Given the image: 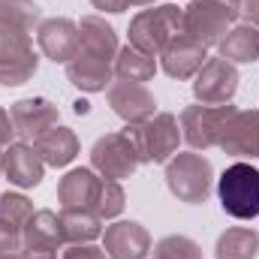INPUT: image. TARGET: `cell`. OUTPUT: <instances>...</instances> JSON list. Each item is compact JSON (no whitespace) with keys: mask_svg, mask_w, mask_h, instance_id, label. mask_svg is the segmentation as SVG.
<instances>
[{"mask_svg":"<svg viewBox=\"0 0 259 259\" xmlns=\"http://www.w3.org/2000/svg\"><path fill=\"white\" fill-rule=\"evenodd\" d=\"M181 33H184V9H178L175 3L142 9L130 21V46L151 55V58H157Z\"/></svg>","mask_w":259,"mask_h":259,"instance_id":"6da1fadb","label":"cell"},{"mask_svg":"<svg viewBox=\"0 0 259 259\" xmlns=\"http://www.w3.org/2000/svg\"><path fill=\"white\" fill-rule=\"evenodd\" d=\"M241 15V0H190L184 9V33L196 42L220 46V39L232 30Z\"/></svg>","mask_w":259,"mask_h":259,"instance_id":"7a4b0ae2","label":"cell"},{"mask_svg":"<svg viewBox=\"0 0 259 259\" xmlns=\"http://www.w3.org/2000/svg\"><path fill=\"white\" fill-rule=\"evenodd\" d=\"M124 133L133 142L142 163H169L172 154L178 151V142H181V124L169 112L154 115L142 124H127Z\"/></svg>","mask_w":259,"mask_h":259,"instance_id":"3957f363","label":"cell"},{"mask_svg":"<svg viewBox=\"0 0 259 259\" xmlns=\"http://www.w3.org/2000/svg\"><path fill=\"white\" fill-rule=\"evenodd\" d=\"M220 205L235 220H253L259 217V169L250 163H232L217 184Z\"/></svg>","mask_w":259,"mask_h":259,"instance_id":"277c9868","label":"cell"},{"mask_svg":"<svg viewBox=\"0 0 259 259\" xmlns=\"http://www.w3.org/2000/svg\"><path fill=\"white\" fill-rule=\"evenodd\" d=\"M211 163L202 154H175L166 166V184L172 196L187 205H202L211 193Z\"/></svg>","mask_w":259,"mask_h":259,"instance_id":"5b68a950","label":"cell"},{"mask_svg":"<svg viewBox=\"0 0 259 259\" xmlns=\"http://www.w3.org/2000/svg\"><path fill=\"white\" fill-rule=\"evenodd\" d=\"M235 115V106H190L181 112V136L187 139L190 148H217L223 139V130L229 118Z\"/></svg>","mask_w":259,"mask_h":259,"instance_id":"8992f818","label":"cell"},{"mask_svg":"<svg viewBox=\"0 0 259 259\" xmlns=\"http://www.w3.org/2000/svg\"><path fill=\"white\" fill-rule=\"evenodd\" d=\"M91 163L103 178H112V181L130 178L142 166L127 133H109V136L97 139V145L91 148Z\"/></svg>","mask_w":259,"mask_h":259,"instance_id":"52a82bcc","label":"cell"},{"mask_svg":"<svg viewBox=\"0 0 259 259\" xmlns=\"http://www.w3.org/2000/svg\"><path fill=\"white\" fill-rule=\"evenodd\" d=\"M238 91V69L226 58H208L193 75V97L202 106H226Z\"/></svg>","mask_w":259,"mask_h":259,"instance_id":"ba28073f","label":"cell"},{"mask_svg":"<svg viewBox=\"0 0 259 259\" xmlns=\"http://www.w3.org/2000/svg\"><path fill=\"white\" fill-rule=\"evenodd\" d=\"M109 106H112V112H115L118 118H124L127 124H142V121L154 118V109H157L154 94H151L145 84H139V81H124V78H118V81L109 84Z\"/></svg>","mask_w":259,"mask_h":259,"instance_id":"9c48e42d","label":"cell"},{"mask_svg":"<svg viewBox=\"0 0 259 259\" xmlns=\"http://www.w3.org/2000/svg\"><path fill=\"white\" fill-rule=\"evenodd\" d=\"M36 42H39V52L55 61V64H69L75 55H78V24L69 21V18H49V21H39L36 27Z\"/></svg>","mask_w":259,"mask_h":259,"instance_id":"30bf717a","label":"cell"},{"mask_svg":"<svg viewBox=\"0 0 259 259\" xmlns=\"http://www.w3.org/2000/svg\"><path fill=\"white\" fill-rule=\"evenodd\" d=\"M9 118H12L15 136L36 142L42 133L58 127V106L49 103L46 97H27V100H18L9 109Z\"/></svg>","mask_w":259,"mask_h":259,"instance_id":"8fae6325","label":"cell"},{"mask_svg":"<svg viewBox=\"0 0 259 259\" xmlns=\"http://www.w3.org/2000/svg\"><path fill=\"white\" fill-rule=\"evenodd\" d=\"M103 250L109 259H145L151 253V235L142 223L118 220L103 232Z\"/></svg>","mask_w":259,"mask_h":259,"instance_id":"7c38bea8","label":"cell"},{"mask_svg":"<svg viewBox=\"0 0 259 259\" xmlns=\"http://www.w3.org/2000/svg\"><path fill=\"white\" fill-rule=\"evenodd\" d=\"M160 61H163V72L166 75H172V78H193L202 69V64L208 61V49L202 42H196L193 36L181 33L160 52Z\"/></svg>","mask_w":259,"mask_h":259,"instance_id":"4fadbf2b","label":"cell"},{"mask_svg":"<svg viewBox=\"0 0 259 259\" xmlns=\"http://www.w3.org/2000/svg\"><path fill=\"white\" fill-rule=\"evenodd\" d=\"M217 148H223L232 157H256L259 160V112L235 109Z\"/></svg>","mask_w":259,"mask_h":259,"instance_id":"5bb4252c","label":"cell"},{"mask_svg":"<svg viewBox=\"0 0 259 259\" xmlns=\"http://www.w3.org/2000/svg\"><path fill=\"white\" fill-rule=\"evenodd\" d=\"M42 172H46V163L39 160V154L33 151V145L27 142H15L3 151V175L9 178V184L27 190V187H36L42 181Z\"/></svg>","mask_w":259,"mask_h":259,"instance_id":"9a60e30c","label":"cell"},{"mask_svg":"<svg viewBox=\"0 0 259 259\" xmlns=\"http://www.w3.org/2000/svg\"><path fill=\"white\" fill-rule=\"evenodd\" d=\"M78 39H81V46H78V52H84V55H91V58H100V61H115L118 58V33H115V27L103 18V15H84L81 21H78Z\"/></svg>","mask_w":259,"mask_h":259,"instance_id":"2e32d148","label":"cell"},{"mask_svg":"<svg viewBox=\"0 0 259 259\" xmlns=\"http://www.w3.org/2000/svg\"><path fill=\"white\" fill-rule=\"evenodd\" d=\"M100 181L94 169H72L66 172L58 184V199L61 208H91L97 211V196H100Z\"/></svg>","mask_w":259,"mask_h":259,"instance_id":"e0dca14e","label":"cell"},{"mask_svg":"<svg viewBox=\"0 0 259 259\" xmlns=\"http://www.w3.org/2000/svg\"><path fill=\"white\" fill-rule=\"evenodd\" d=\"M112 75H115V66L109 61H100V58H91L84 52H78L69 64H66V78L78 88V91H88V94H97V91H106L112 84Z\"/></svg>","mask_w":259,"mask_h":259,"instance_id":"ac0fdd59","label":"cell"},{"mask_svg":"<svg viewBox=\"0 0 259 259\" xmlns=\"http://www.w3.org/2000/svg\"><path fill=\"white\" fill-rule=\"evenodd\" d=\"M33 151L39 154V160L46 163V166H66V163H72V157L78 154V139H75V133L69 127H52L49 133H42L36 142H33Z\"/></svg>","mask_w":259,"mask_h":259,"instance_id":"d6986e66","label":"cell"},{"mask_svg":"<svg viewBox=\"0 0 259 259\" xmlns=\"http://www.w3.org/2000/svg\"><path fill=\"white\" fill-rule=\"evenodd\" d=\"M64 244H91L103 235V217L91 208H64L61 214Z\"/></svg>","mask_w":259,"mask_h":259,"instance_id":"ffe728a7","label":"cell"},{"mask_svg":"<svg viewBox=\"0 0 259 259\" xmlns=\"http://www.w3.org/2000/svg\"><path fill=\"white\" fill-rule=\"evenodd\" d=\"M220 58L229 64H253L259 61V27L238 24L220 39Z\"/></svg>","mask_w":259,"mask_h":259,"instance_id":"44dd1931","label":"cell"},{"mask_svg":"<svg viewBox=\"0 0 259 259\" xmlns=\"http://www.w3.org/2000/svg\"><path fill=\"white\" fill-rule=\"evenodd\" d=\"M21 244L30 247H52L58 250L64 244V232H61V217L55 211H33V217L27 220V226L21 229Z\"/></svg>","mask_w":259,"mask_h":259,"instance_id":"7402d4cb","label":"cell"},{"mask_svg":"<svg viewBox=\"0 0 259 259\" xmlns=\"http://www.w3.org/2000/svg\"><path fill=\"white\" fill-rule=\"evenodd\" d=\"M259 253V232L238 226V229H226L217 238L214 256L217 259H253Z\"/></svg>","mask_w":259,"mask_h":259,"instance_id":"603a6c76","label":"cell"},{"mask_svg":"<svg viewBox=\"0 0 259 259\" xmlns=\"http://www.w3.org/2000/svg\"><path fill=\"white\" fill-rule=\"evenodd\" d=\"M154 72H157V61H154L151 55L133 49V46L121 49L118 58H115V75L124 78V81H139V84H145V81L154 78Z\"/></svg>","mask_w":259,"mask_h":259,"instance_id":"cb8c5ba5","label":"cell"},{"mask_svg":"<svg viewBox=\"0 0 259 259\" xmlns=\"http://www.w3.org/2000/svg\"><path fill=\"white\" fill-rule=\"evenodd\" d=\"M36 66H39V58H36L33 49L18 52V55H6V58H0V84L18 88L36 72Z\"/></svg>","mask_w":259,"mask_h":259,"instance_id":"d4e9b609","label":"cell"},{"mask_svg":"<svg viewBox=\"0 0 259 259\" xmlns=\"http://www.w3.org/2000/svg\"><path fill=\"white\" fill-rule=\"evenodd\" d=\"M36 21H39V6L33 0H0V24L30 33Z\"/></svg>","mask_w":259,"mask_h":259,"instance_id":"484cf974","label":"cell"},{"mask_svg":"<svg viewBox=\"0 0 259 259\" xmlns=\"http://www.w3.org/2000/svg\"><path fill=\"white\" fill-rule=\"evenodd\" d=\"M154 259H202V250L187 235H166L154 244Z\"/></svg>","mask_w":259,"mask_h":259,"instance_id":"4316f807","label":"cell"},{"mask_svg":"<svg viewBox=\"0 0 259 259\" xmlns=\"http://www.w3.org/2000/svg\"><path fill=\"white\" fill-rule=\"evenodd\" d=\"M124 202H127V196H124V190H121V184H118V181H112V178H103V181H100L97 214H100L103 220L118 217V214L124 211Z\"/></svg>","mask_w":259,"mask_h":259,"instance_id":"83f0119b","label":"cell"},{"mask_svg":"<svg viewBox=\"0 0 259 259\" xmlns=\"http://www.w3.org/2000/svg\"><path fill=\"white\" fill-rule=\"evenodd\" d=\"M0 217L9 220L18 229H24L27 220L33 217V205H30L27 196H21V193H3L0 196Z\"/></svg>","mask_w":259,"mask_h":259,"instance_id":"f1b7e54d","label":"cell"},{"mask_svg":"<svg viewBox=\"0 0 259 259\" xmlns=\"http://www.w3.org/2000/svg\"><path fill=\"white\" fill-rule=\"evenodd\" d=\"M21 244V229L0 217V253H15Z\"/></svg>","mask_w":259,"mask_h":259,"instance_id":"f546056e","label":"cell"},{"mask_svg":"<svg viewBox=\"0 0 259 259\" xmlns=\"http://www.w3.org/2000/svg\"><path fill=\"white\" fill-rule=\"evenodd\" d=\"M64 259H109L103 247H94V244H69L64 250Z\"/></svg>","mask_w":259,"mask_h":259,"instance_id":"4dcf8cb0","label":"cell"},{"mask_svg":"<svg viewBox=\"0 0 259 259\" xmlns=\"http://www.w3.org/2000/svg\"><path fill=\"white\" fill-rule=\"evenodd\" d=\"M18 259H58V250H52V247H30V244H21Z\"/></svg>","mask_w":259,"mask_h":259,"instance_id":"1f68e13d","label":"cell"},{"mask_svg":"<svg viewBox=\"0 0 259 259\" xmlns=\"http://www.w3.org/2000/svg\"><path fill=\"white\" fill-rule=\"evenodd\" d=\"M12 136H15L12 118H9V112H3V109H0V148H3V145H12V142H9Z\"/></svg>","mask_w":259,"mask_h":259,"instance_id":"d6a6232c","label":"cell"},{"mask_svg":"<svg viewBox=\"0 0 259 259\" xmlns=\"http://www.w3.org/2000/svg\"><path fill=\"white\" fill-rule=\"evenodd\" d=\"M241 15L247 18V24L259 27V0H241Z\"/></svg>","mask_w":259,"mask_h":259,"instance_id":"836d02e7","label":"cell"},{"mask_svg":"<svg viewBox=\"0 0 259 259\" xmlns=\"http://www.w3.org/2000/svg\"><path fill=\"white\" fill-rule=\"evenodd\" d=\"M100 12H124L127 9V0H91Z\"/></svg>","mask_w":259,"mask_h":259,"instance_id":"e575fe53","label":"cell"},{"mask_svg":"<svg viewBox=\"0 0 259 259\" xmlns=\"http://www.w3.org/2000/svg\"><path fill=\"white\" fill-rule=\"evenodd\" d=\"M88 112H91V106H88L84 100H78V103H75V115H88Z\"/></svg>","mask_w":259,"mask_h":259,"instance_id":"d590c367","label":"cell"},{"mask_svg":"<svg viewBox=\"0 0 259 259\" xmlns=\"http://www.w3.org/2000/svg\"><path fill=\"white\" fill-rule=\"evenodd\" d=\"M127 6H154V0H127Z\"/></svg>","mask_w":259,"mask_h":259,"instance_id":"8d00e7d4","label":"cell"},{"mask_svg":"<svg viewBox=\"0 0 259 259\" xmlns=\"http://www.w3.org/2000/svg\"><path fill=\"white\" fill-rule=\"evenodd\" d=\"M0 172H3V154H0Z\"/></svg>","mask_w":259,"mask_h":259,"instance_id":"74e56055","label":"cell"}]
</instances>
